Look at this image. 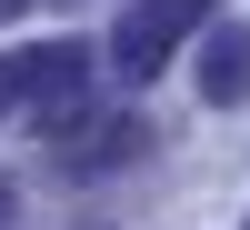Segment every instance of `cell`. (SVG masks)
I'll use <instances>...</instances> for the list:
<instances>
[{
    "instance_id": "3",
    "label": "cell",
    "mask_w": 250,
    "mask_h": 230,
    "mask_svg": "<svg viewBox=\"0 0 250 230\" xmlns=\"http://www.w3.org/2000/svg\"><path fill=\"white\" fill-rule=\"evenodd\" d=\"M200 90L210 100H240L250 90V30H220L210 50H200Z\"/></svg>"
},
{
    "instance_id": "1",
    "label": "cell",
    "mask_w": 250,
    "mask_h": 230,
    "mask_svg": "<svg viewBox=\"0 0 250 230\" xmlns=\"http://www.w3.org/2000/svg\"><path fill=\"white\" fill-rule=\"evenodd\" d=\"M80 90H90V50L80 40H40V50L0 60V110H30L40 130H80Z\"/></svg>"
},
{
    "instance_id": "2",
    "label": "cell",
    "mask_w": 250,
    "mask_h": 230,
    "mask_svg": "<svg viewBox=\"0 0 250 230\" xmlns=\"http://www.w3.org/2000/svg\"><path fill=\"white\" fill-rule=\"evenodd\" d=\"M210 10H220V0H130L120 30H110V70H120V80H160L170 50H180Z\"/></svg>"
},
{
    "instance_id": "4",
    "label": "cell",
    "mask_w": 250,
    "mask_h": 230,
    "mask_svg": "<svg viewBox=\"0 0 250 230\" xmlns=\"http://www.w3.org/2000/svg\"><path fill=\"white\" fill-rule=\"evenodd\" d=\"M0 230H20V200H10V190H0Z\"/></svg>"
}]
</instances>
